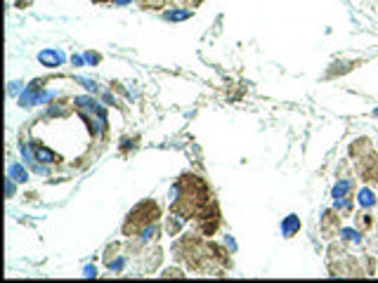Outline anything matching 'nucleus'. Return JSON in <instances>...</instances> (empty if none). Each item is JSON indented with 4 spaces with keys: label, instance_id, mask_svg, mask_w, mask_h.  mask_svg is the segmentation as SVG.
<instances>
[{
    "label": "nucleus",
    "instance_id": "1",
    "mask_svg": "<svg viewBox=\"0 0 378 283\" xmlns=\"http://www.w3.org/2000/svg\"><path fill=\"white\" fill-rule=\"evenodd\" d=\"M359 203H362V206H374V194H371L369 189H364V191H359Z\"/></svg>",
    "mask_w": 378,
    "mask_h": 283
},
{
    "label": "nucleus",
    "instance_id": "2",
    "mask_svg": "<svg viewBox=\"0 0 378 283\" xmlns=\"http://www.w3.org/2000/svg\"><path fill=\"white\" fill-rule=\"evenodd\" d=\"M281 229H284V234H291V232H296V229H298V220L291 215V222H289V225H286V227H281Z\"/></svg>",
    "mask_w": 378,
    "mask_h": 283
}]
</instances>
